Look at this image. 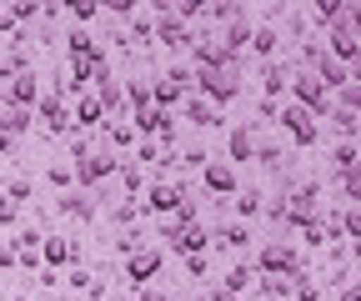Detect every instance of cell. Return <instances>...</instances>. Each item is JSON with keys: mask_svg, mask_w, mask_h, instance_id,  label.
Listing matches in <instances>:
<instances>
[{"mask_svg": "<svg viewBox=\"0 0 361 301\" xmlns=\"http://www.w3.org/2000/svg\"><path fill=\"white\" fill-rule=\"evenodd\" d=\"M191 91L206 101V106H216V111H226L246 85H241V66H206V70H191Z\"/></svg>", "mask_w": 361, "mask_h": 301, "instance_id": "1", "label": "cell"}, {"mask_svg": "<svg viewBox=\"0 0 361 301\" xmlns=\"http://www.w3.org/2000/svg\"><path fill=\"white\" fill-rule=\"evenodd\" d=\"M322 51H326V56H331L336 66H346V70L356 66V56H361V30H356V6H351V11H346V16H341L336 25H326V46H322Z\"/></svg>", "mask_w": 361, "mask_h": 301, "instance_id": "2", "label": "cell"}, {"mask_svg": "<svg viewBox=\"0 0 361 301\" xmlns=\"http://www.w3.org/2000/svg\"><path fill=\"white\" fill-rule=\"evenodd\" d=\"M286 96H291V106L311 111L316 121H322V116H331V91H326V85L316 80L311 70H291V80H286Z\"/></svg>", "mask_w": 361, "mask_h": 301, "instance_id": "3", "label": "cell"}, {"mask_svg": "<svg viewBox=\"0 0 361 301\" xmlns=\"http://www.w3.org/2000/svg\"><path fill=\"white\" fill-rule=\"evenodd\" d=\"M251 271H256V276H281V281H296V276H301V251H296L291 241H266Z\"/></svg>", "mask_w": 361, "mask_h": 301, "instance_id": "4", "label": "cell"}, {"mask_svg": "<svg viewBox=\"0 0 361 301\" xmlns=\"http://www.w3.org/2000/svg\"><path fill=\"white\" fill-rule=\"evenodd\" d=\"M116 166H121V156H116V151H106V146H101V151H90V156H80V161L71 166L75 191H85V196H90L106 176H116Z\"/></svg>", "mask_w": 361, "mask_h": 301, "instance_id": "5", "label": "cell"}, {"mask_svg": "<svg viewBox=\"0 0 361 301\" xmlns=\"http://www.w3.org/2000/svg\"><path fill=\"white\" fill-rule=\"evenodd\" d=\"M151 20H156V25H151V40H161L166 51H191L196 30H191V25H180L176 11L166 6V0H156V16H151Z\"/></svg>", "mask_w": 361, "mask_h": 301, "instance_id": "6", "label": "cell"}, {"mask_svg": "<svg viewBox=\"0 0 361 301\" xmlns=\"http://www.w3.org/2000/svg\"><path fill=\"white\" fill-rule=\"evenodd\" d=\"M30 116H35V121H40L56 141L75 131V125H71V106H66V96H61V91H40V101L30 106Z\"/></svg>", "mask_w": 361, "mask_h": 301, "instance_id": "7", "label": "cell"}, {"mask_svg": "<svg viewBox=\"0 0 361 301\" xmlns=\"http://www.w3.org/2000/svg\"><path fill=\"white\" fill-rule=\"evenodd\" d=\"M276 121L286 125V136H291V141H296L301 151H311L316 141H322V121H316L311 111H301V106H291V101H286V106L276 111Z\"/></svg>", "mask_w": 361, "mask_h": 301, "instance_id": "8", "label": "cell"}, {"mask_svg": "<svg viewBox=\"0 0 361 301\" xmlns=\"http://www.w3.org/2000/svg\"><path fill=\"white\" fill-rule=\"evenodd\" d=\"M161 266H166V251H161V246H141V251H130V256H126V281H130V291L151 286V281L161 276Z\"/></svg>", "mask_w": 361, "mask_h": 301, "instance_id": "9", "label": "cell"}, {"mask_svg": "<svg viewBox=\"0 0 361 301\" xmlns=\"http://www.w3.org/2000/svg\"><path fill=\"white\" fill-rule=\"evenodd\" d=\"M40 262H45V271H71V266H80V246L71 241V236H45L40 241Z\"/></svg>", "mask_w": 361, "mask_h": 301, "instance_id": "10", "label": "cell"}, {"mask_svg": "<svg viewBox=\"0 0 361 301\" xmlns=\"http://www.w3.org/2000/svg\"><path fill=\"white\" fill-rule=\"evenodd\" d=\"M191 191L180 186V181H151V191H146V206L141 211H151V216H176V206L186 201Z\"/></svg>", "mask_w": 361, "mask_h": 301, "instance_id": "11", "label": "cell"}, {"mask_svg": "<svg viewBox=\"0 0 361 301\" xmlns=\"http://www.w3.org/2000/svg\"><path fill=\"white\" fill-rule=\"evenodd\" d=\"M201 186H206L211 196H236V191H241V176H236V166H226L221 156H211V161L201 166Z\"/></svg>", "mask_w": 361, "mask_h": 301, "instance_id": "12", "label": "cell"}, {"mask_svg": "<svg viewBox=\"0 0 361 301\" xmlns=\"http://www.w3.org/2000/svg\"><path fill=\"white\" fill-rule=\"evenodd\" d=\"M40 101V80H35V70H20L16 80H6V96H0V106L6 111H30Z\"/></svg>", "mask_w": 361, "mask_h": 301, "instance_id": "13", "label": "cell"}, {"mask_svg": "<svg viewBox=\"0 0 361 301\" xmlns=\"http://www.w3.org/2000/svg\"><path fill=\"white\" fill-rule=\"evenodd\" d=\"M256 146H261L256 121H251V125H231V136H226V166H246V161H256Z\"/></svg>", "mask_w": 361, "mask_h": 301, "instance_id": "14", "label": "cell"}, {"mask_svg": "<svg viewBox=\"0 0 361 301\" xmlns=\"http://www.w3.org/2000/svg\"><path fill=\"white\" fill-rule=\"evenodd\" d=\"M71 125H80V131H90V136H96L101 131V125H106V111H101V101L96 96H75V106H71Z\"/></svg>", "mask_w": 361, "mask_h": 301, "instance_id": "15", "label": "cell"}, {"mask_svg": "<svg viewBox=\"0 0 361 301\" xmlns=\"http://www.w3.org/2000/svg\"><path fill=\"white\" fill-rule=\"evenodd\" d=\"M176 116H186L191 125H201V131H211V125H221V111H216V106H206L201 96H186V101L176 106Z\"/></svg>", "mask_w": 361, "mask_h": 301, "instance_id": "16", "label": "cell"}, {"mask_svg": "<svg viewBox=\"0 0 361 301\" xmlns=\"http://www.w3.org/2000/svg\"><path fill=\"white\" fill-rule=\"evenodd\" d=\"M56 211H61V216H71V221H96V201H90L85 191H66V196H56Z\"/></svg>", "mask_w": 361, "mask_h": 301, "instance_id": "17", "label": "cell"}, {"mask_svg": "<svg viewBox=\"0 0 361 301\" xmlns=\"http://www.w3.org/2000/svg\"><path fill=\"white\" fill-rule=\"evenodd\" d=\"M286 80H291V70H286L281 61H266V66H261V101L286 96Z\"/></svg>", "mask_w": 361, "mask_h": 301, "instance_id": "18", "label": "cell"}, {"mask_svg": "<svg viewBox=\"0 0 361 301\" xmlns=\"http://www.w3.org/2000/svg\"><path fill=\"white\" fill-rule=\"evenodd\" d=\"M246 51H256L261 61H276V51H281V30L276 25H251V46Z\"/></svg>", "mask_w": 361, "mask_h": 301, "instance_id": "19", "label": "cell"}, {"mask_svg": "<svg viewBox=\"0 0 361 301\" xmlns=\"http://www.w3.org/2000/svg\"><path fill=\"white\" fill-rule=\"evenodd\" d=\"M211 246H226V251H246V246H251V226H246V221H226L221 231H211Z\"/></svg>", "mask_w": 361, "mask_h": 301, "instance_id": "20", "label": "cell"}, {"mask_svg": "<svg viewBox=\"0 0 361 301\" xmlns=\"http://www.w3.org/2000/svg\"><path fill=\"white\" fill-rule=\"evenodd\" d=\"M261 206H266L261 186H241V191H236V221H246V226H251V221L261 216Z\"/></svg>", "mask_w": 361, "mask_h": 301, "instance_id": "21", "label": "cell"}, {"mask_svg": "<svg viewBox=\"0 0 361 301\" xmlns=\"http://www.w3.org/2000/svg\"><path fill=\"white\" fill-rule=\"evenodd\" d=\"M66 51H71V61H85V56H96V51H101V40L90 35V30L75 25V30H66Z\"/></svg>", "mask_w": 361, "mask_h": 301, "instance_id": "22", "label": "cell"}, {"mask_svg": "<svg viewBox=\"0 0 361 301\" xmlns=\"http://www.w3.org/2000/svg\"><path fill=\"white\" fill-rule=\"evenodd\" d=\"M101 131H106V151H130V146H135V131H130V121H106Z\"/></svg>", "mask_w": 361, "mask_h": 301, "instance_id": "23", "label": "cell"}, {"mask_svg": "<svg viewBox=\"0 0 361 301\" xmlns=\"http://www.w3.org/2000/svg\"><path fill=\"white\" fill-rule=\"evenodd\" d=\"M116 176H121V186H126V196H130V201L141 196V181H146V166H135L130 156H121V166H116Z\"/></svg>", "mask_w": 361, "mask_h": 301, "instance_id": "24", "label": "cell"}, {"mask_svg": "<svg viewBox=\"0 0 361 301\" xmlns=\"http://www.w3.org/2000/svg\"><path fill=\"white\" fill-rule=\"evenodd\" d=\"M126 91V106H130V116H141V111H151V80H130V85H121ZM126 116V121H130Z\"/></svg>", "mask_w": 361, "mask_h": 301, "instance_id": "25", "label": "cell"}, {"mask_svg": "<svg viewBox=\"0 0 361 301\" xmlns=\"http://www.w3.org/2000/svg\"><path fill=\"white\" fill-rule=\"evenodd\" d=\"M30 125H35V116H30V111H0V131H6L11 141H20Z\"/></svg>", "mask_w": 361, "mask_h": 301, "instance_id": "26", "label": "cell"}, {"mask_svg": "<svg viewBox=\"0 0 361 301\" xmlns=\"http://www.w3.org/2000/svg\"><path fill=\"white\" fill-rule=\"evenodd\" d=\"M221 286H226V291H236V296H246V291L256 286V271H251V266H231V271L221 276Z\"/></svg>", "mask_w": 361, "mask_h": 301, "instance_id": "27", "label": "cell"}, {"mask_svg": "<svg viewBox=\"0 0 361 301\" xmlns=\"http://www.w3.org/2000/svg\"><path fill=\"white\" fill-rule=\"evenodd\" d=\"M40 241H45V231H40V226H30V221H20V226H16V236H11V246H16V251H40Z\"/></svg>", "mask_w": 361, "mask_h": 301, "instance_id": "28", "label": "cell"}, {"mask_svg": "<svg viewBox=\"0 0 361 301\" xmlns=\"http://www.w3.org/2000/svg\"><path fill=\"white\" fill-rule=\"evenodd\" d=\"M66 16H71V20H75V25L85 30L90 20L101 16V0H71V6H66Z\"/></svg>", "mask_w": 361, "mask_h": 301, "instance_id": "29", "label": "cell"}, {"mask_svg": "<svg viewBox=\"0 0 361 301\" xmlns=\"http://www.w3.org/2000/svg\"><path fill=\"white\" fill-rule=\"evenodd\" d=\"M331 166H336V176L356 171V141H336V151H331Z\"/></svg>", "mask_w": 361, "mask_h": 301, "instance_id": "30", "label": "cell"}, {"mask_svg": "<svg viewBox=\"0 0 361 301\" xmlns=\"http://www.w3.org/2000/svg\"><path fill=\"white\" fill-rule=\"evenodd\" d=\"M0 191H6V196H11L16 206H25V201L35 196V181H30V176H11V181H6V186H0Z\"/></svg>", "mask_w": 361, "mask_h": 301, "instance_id": "31", "label": "cell"}, {"mask_svg": "<svg viewBox=\"0 0 361 301\" xmlns=\"http://www.w3.org/2000/svg\"><path fill=\"white\" fill-rule=\"evenodd\" d=\"M346 11H351L346 0H316V20H322V25H336Z\"/></svg>", "mask_w": 361, "mask_h": 301, "instance_id": "32", "label": "cell"}, {"mask_svg": "<svg viewBox=\"0 0 361 301\" xmlns=\"http://www.w3.org/2000/svg\"><path fill=\"white\" fill-rule=\"evenodd\" d=\"M331 125H336L341 141H356V111H336V106H331Z\"/></svg>", "mask_w": 361, "mask_h": 301, "instance_id": "33", "label": "cell"}, {"mask_svg": "<svg viewBox=\"0 0 361 301\" xmlns=\"http://www.w3.org/2000/svg\"><path fill=\"white\" fill-rule=\"evenodd\" d=\"M135 166H161V141H135Z\"/></svg>", "mask_w": 361, "mask_h": 301, "instance_id": "34", "label": "cell"}, {"mask_svg": "<svg viewBox=\"0 0 361 301\" xmlns=\"http://www.w3.org/2000/svg\"><path fill=\"white\" fill-rule=\"evenodd\" d=\"M261 296H266V301H286V296H291V281H281V276H261Z\"/></svg>", "mask_w": 361, "mask_h": 301, "instance_id": "35", "label": "cell"}, {"mask_svg": "<svg viewBox=\"0 0 361 301\" xmlns=\"http://www.w3.org/2000/svg\"><path fill=\"white\" fill-rule=\"evenodd\" d=\"M141 216H146V211H141V206H135L130 196H126V201H121V206L111 211V221H116V226H130V221H141Z\"/></svg>", "mask_w": 361, "mask_h": 301, "instance_id": "36", "label": "cell"}, {"mask_svg": "<svg viewBox=\"0 0 361 301\" xmlns=\"http://www.w3.org/2000/svg\"><path fill=\"white\" fill-rule=\"evenodd\" d=\"M66 146H71V156L80 161V156L96 151V136H90V131H71V136H66Z\"/></svg>", "mask_w": 361, "mask_h": 301, "instance_id": "37", "label": "cell"}, {"mask_svg": "<svg viewBox=\"0 0 361 301\" xmlns=\"http://www.w3.org/2000/svg\"><path fill=\"white\" fill-rule=\"evenodd\" d=\"M45 181H51L61 196H66V191H75V176H71V166H51V171H45Z\"/></svg>", "mask_w": 361, "mask_h": 301, "instance_id": "38", "label": "cell"}, {"mask_svg": "<svg viewBox=\"0 0 361 301\" xmlns=\"http://www.w3.org/2000/svg\"><path fill=\"white\" fill-rule=\"evenodd\" d=\"M336 296H341V301H361V286H356V271H336Z\"/></svg>", "mask_w": 361, "mask_h": 301, "instance_id": "39", "label": "cell"}, {"mask_svg": "<svg viewBox=\"0 0 361 301\" xmlns=\"http://www.w3.org/2000/svg\"><path fill=\"white\" fill-rule=\"evenodd\" d=\"M6 226H20V206H16L6 191H0V231H6Z\"/></svg>", "mask_w": 361, "mask_h": 301, "instance_id": "40", "label": "cell"}, {"mask_svg": "<svg viewBox=\"0 0 361 301\" xmlns=\"http://www.w3.org/2000/svg\"><path fill=\"white\" fill-rule=\"evenodd\" d=\"M206 161H211V156H206V151H201V146H191V151H186V156H176V171H201V166H206Z\"/></svg>", "mask_w": 361, "mask_h": 301, "instance_id": "41", "label": "cell"}, {"mask_svg": "<svg viewBox=\"0 0 361 301\" xmlns=\"http://www.w3.org/2000/svg\"><path fill=\"white\" fill-rule=\"evenodd\" d=\"M180 271H186V276H196V281H201V276L211 271V256H180Z\"/></svg>", "mask_w": 361, "mask_h": 301, "instance_id": "42", "label": "cell"}, {"mask_svg": "<svg viewBox=\"0 0 361 301\" xmlns=\"http://www.w3.org/2000/svg\"><path fill=\"white\" fill-rule=\"evenodd\" d=\"M301 246H306V251H322V246H326V231H322V221H316V226H301Z\"/></svg>", "mask_w": 361, "mask_h": 301, "instance_id": "43", "label": "cell"}, {"mask_svg": "<svg viewBox=\"0 0 361 301\" xmlns=\"http://www.w3.org/2000/svg\"><path fill=\"white\" fill-rule=\"evenodd\" d=\"M40 16V6H30V0H11V20L16 25H25V20H35Z\"/></svg>", "mask_w": 361, "mask_h": 301, "instance_id": "44", "label": "cell"}, {"mask_svg": "<svg viewBox=\"0 0 361 301\" xmlns=\"http://www.w3.org/2000/svg\"><path fill=\"white\" fill-rule=\"evenodd\" d=\"M141 246H151V241H146L141 231H126V236L116 241V251H121V256H130V251H141Z\"/></svg>", "mask_w": 361, "mask_h": 301, "instance_id": "45", "label": "cell"}, {"mask_svg": "<svg viewBox=\"0 0 361 301\" xmlns=\"http://www.w3.org/2000/svg\"><path fill=\"white\" fill-rule=\"evenodd\" d=\"M0 271H16V246H11L6 231H0Z\"/></svg>", "mask_w": 361, "mask_h": 301, "instance_id": "46", "label": "cell"}, {"mask_svg": "<svg viewBox=\"0 0 361 301\" xmlns=\"http://www.w3.org/2000/svg\"><path fill=\"white\" fill-rule=\"evenodd\" d=\"M130 301H176V296H171L166 286H141V291H135Z\"/></svg>", "mask_w": 361, "mask_h": 301, "instance_id": "47", "label": "cell"}, {"mask_svg": "<svg viewBox=\"0 0 361 301\" xmlns=\"http://www.w3.org/2000/svg\"><path fill=\"white\" fill-rule=\"evenodd\" d=\"M356 101H361V91H356V80H351V85H341V101H336V111H356Z\"/></svg>", "mask_w": 361, "mask_h": 301, "instance_id": "48", "label": "cell"}, {"mask_svg": "<svg viewBox=\"0 0 361 301\" xmlns=\"http://www.w3.org/2000/svg\"><path fill=\"white\" fill-rule=\"evenodd\" d=\"M106 11H111V16H121V20H130V16H135V0H111Z\"/></svg>", "mask_w": 361, "mask_h": 301, "instance_id": "49", "label": "cell"}, {"mask_svg": "<svg viewBox=\"0 0 361 301\" xmlns=\"http://www.w3.org/2000/svg\"><path fill=\"white\" fill-rule=\"evenodd\" d=\"M16 266H20V271H35V266H40V251H16Z\"/></svg>", "mask_w": 361, "mask_h": 301, "instance_id": "50", "label": "cell"}, {"mask_svg": "<svg viewBox=\"0 0 361 301\" xmlns=\"http://www.w3.org/2000/svg\"><path fill=\"white\" fill-rule=\"evenodd\" d=\"M206 301H241V296H236V291H226V286H221V281H216V286H211V291H206Z\"/></svg>", "mask_w": 361, "mask_h": 301, "instance_id": "51", "label": "cell"}, {"mask_svg": "<svg viewBox=\"0 0 361 301\" xmlns=\"http://www.w3.org/2000/svg\"><path fill=\"white\" fill-rule=\"evenodd\" d=\"M0 35H20V25L11 20V11H0Z\"/></svg>", "mask_w": 361, "mask_h": 301, "instance_id": "52", "label": "cell"}, {"mask_svg": "<svg viewBox=\"0 0 361 301\" xmlns=\"http://www.w3.org/2000/svg\"><path fill=\"white\" fill-rule=\"evenodd\" d=\"M40 286L45 291H61V271H40Z\"/></svg>", "mask_w": 361, "mask_h": 301, "instance_id": "53", "label": "cell"}, {"mask_svg": "<svg viewBox=\"0 0 361 301\" xmlns=\"http://www.w3.org/2000/svg\"><path fill=\"white\" fill-rule=\"evenodd\" d=\"M11 151H16V141H11L6 131H0V156H11Z\"/></svg>", "mask_w": 361, "mask_h": 301, "instance_id": "54", "label": "cell"}, {"mask_svg": "<svg viewBox=\"0 0 361 301\" xmlns=\"http://www.w3.org/2000/svg\"><path fill=\"white\" fill-rule=\"evenodd\" d=\"M16 301H30V296H25V291H20V296H16Z\"/></svg>", "mask_w": 361, "mask_h": 301, "instance_id": "55", "label": "cell"}, {"mask_svg": "<svg viewBox=\"0 0 361 301\" xmlns=\"http://www.w3.org/2000/svg\"><path fill=\"white\" fill-rule=\"evenodd\" d=\"M66 301H85V296H66Z\"/></svg>", "mask_w": 361, "mask_h": 301, "instance_id": "56", "label": "cell"}]
</instances>
